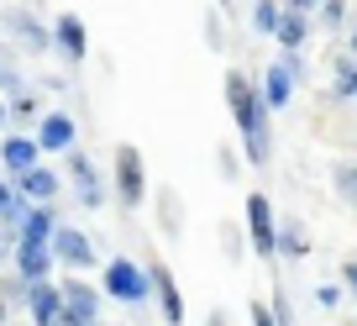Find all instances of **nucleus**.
I'll return each instance as SVG.
<instances>
[{
    "label": "nucleus",
    "instance_id": "nucleus-1",
    "mask_svg": "<svg viewBox=\"0 0 357 326\" xmlns=\"http://www.w3.org/2000/svg\"><path fill=\"white\" fill-rule=\"evenodd\" d=\"M226 111H231L236 132H242L247 163H257V169H263L268 158H273V126H268V105H263V95H257V84L242 74V68H231V74H226Z\"/></svg>",
    "mask_w": 357,
    "mask_h": 326
},
{
    "label": "nucleus",
    "instance_id": "nucleus-2",
    "mask_svg": "<svg viewBox=\"0 0 357 326\" xmlns=\"http://www.w3.org/2000/svg\"><path fill=\"white\" fill-rule=\"evenodd\" d=\"M111 195L121 211H142L147 200V163H142V147L132 142H116L111 153Z\"/></svg>",
    "mask_w": 357,
    "mask_h": 326
},
{
    "label": "nucleus",
    "instance_id": "nucleus-3",
    "mask_svg": "<svg viewBox=\"0 0 357 326\" xmlns=\"http://www.w3.org/2000/svg\"><path fill=\"white\" fill-rule=\"evenodd\" d=\"M58 300H63V311H58L53 326H95V321H100V300H105V295L95 290V284H84V279L68 274V279L58 284Z\"/></svg>",
    "mask_w": 357,
    "mask_h": 326
},
{
    "label": "nucleus",
    "instance_id": "nucleus-4",
    "mask_svg": "<svg viewBox=\"0 0 357 326\" xmlns=\"http://www.w3.org/2000/svg\"><path fill=\"white\" fill-rule=\"evenodd\" d=\"M47 253H53L58 269H74V274H84V269H95V263H100L95 242H89L79 226H68V221H58V226H53V237H47Z\"/></svg>",
    "mask_w": 357,
    "mask_h": 326
},
{
    "label": "nucleus",
    "instance_id": "nucleus-5",
    "mask_svg": "<svg viewBox=\"0 0 357 326\" xmlns=\"http://www.w3.org/2000/svg\"><path fill=\"white\" fill-rule=\"evenodd\" d=\"M100 295H111L116 305H142V300H147V274H142V263L111 258V263L100 269Z\"/></svg>",
    "mask_w": 357,
    "mask_h": 326
},
{
    "label": "nucleus",
    "instance_id": "nucleus-6",
    "mask_svg": "<svg viewBox=\"0 0 357 326\" xmlns=\"http://www.w3.org/2000/svg\"><path fill=\"white\" fill-rule=\"evenodd\" d=\"M0 27H6V32H11V47H16V58H43L47 47H53V37H47V27L37 22L32 11H26V6H6V11H0Z\"/></svg>",
    "mask_w": 357,
    "mask_h": 326
},
{
    "label": "nucleus",
    "instance_id": "nucleus-7",
    "mask_svg": "<svg viewBox=\"0 0 357 326\" xmlns=\"http://www.w3.org/2000/svg\"><path fill=\"white\" fill-rule=\"evenodd\" d=\"M63 169H68V190H74V200L84 205V211H100V205H105V184H100L95 158H89L84 147H68V153H63Z\"/></svg>",
    "mask_w": 357,
    "mask_h": 326
},
{
    "label": "nucleus",
    "instance_id": "nucleus-8",
    "mask_svg": "<svg viewBox=\"0 0 357 326\" xmlns=\"http://www.w3.org/2000/svg\"><path fill=\"white\" fill-rule=\"evenodd\" d=\"M142 274H147V295L158 300L163 321H168V326H184V295H178V279H174V269H168V263L153 253V263H147Z\"/></svg>",
    "mask_w": 357,
    "mask_h": 326
},
{
    "label": "nucleus",
    "instance_id": "nucleus-9",
    "mask_svg": "<svg viewBox=\"0 0 357 326\" xmlns=\"http://www.w3.org/2000/svg\"><path fill=\"white\" fill-rule=\"evenodd\" d=\"M247 237H252V253L257 258H273V242H279V216H273V200L268 195H247Z\"/></svg>",
    "mask_w": 357,
    "mask_h": 326
},
{
    "label": "nucleus",
    "instance_id": "nucleus-10",
    "mask_svg": "<svg viewBox=\"0 0 357 326\" xmlns=\"http://www.w3.org/2000/svg\"><path fill=\"white\" fill-rule=\"evenodd\" d=\"M47 37H53V47L63 53V64H68V68H79V64L89 58V32H84V16L58 11V16H53V27H47Z\"/></svg>",
    "mask_w": 357,
    "mask_h": 326
},
{
    "label": "nucleus",
    "instance_id": "nucleus-11",
    "mask_svg": "<svg viewBox=\"0 0 357 326\" xmlns=\"http://www.w3.org/2000/svg\"><path fill=\"white\" fill-rule=\"evenodd\" d=\"M11 184H16V200H22V205H53L58 195H63V174L47 169V163L26 169L22 179H11Z\"/></svg>",
    "mask_w": 357,
    "mask_h": 326
},
{
    "label": "nucleus",
    "instance_id": "nucleus-12",
    "mask_svg": "<svg viewBox=\"0 0 357 326\" xmlns=\"http://www.w3.org/2000/svg\"><path fill=\"white\" fill-rule=\"evenodd\" d=\"M32 142H37V153H58V158H63L68 147L79 142V121H74L68 111H53V116H43V121H37Z\"/></svg>",
    "mask_w": 357,
    "mask_h": 326
},
{
    "label": "nucleus",
    "instance_id": "nucleus-13",
    "mask_svg": "<svg viewBox=\"0 0 357 326\" xmlns=\"http://www.w3.org/2000/svg\"><path fill=\"white\" fill-rule=\"evenodd\" d=\"M37 163H43V153H37L32 132H11L0 142V169H6V179H22V174L37 169Z\"/></svg>",
    "mask_w": 357,
    "mask_h": 326
},
{
    "label": "nucleus",
    "instance_id": "nucleus-14",
    "mask_svg": "<svg viewBox=\"0 0 357 326\" xmlns=\"http://www.w3.org/2000/svg\"><path fill=\"white\" fill-rule=\"evenodd\" d=\"M58 226L53 205H22V226H16V248H47V237Z\"/></svg>",
    "mask_w": 357,
    "mask_h": 326
},
{
    "label": "nucleus",
    "instance_id": "nucleus-15",
    "mask_svg": "<svg viewBox=\"0 0 357 326\" xmlns=\"http://www.w3.org/2000/svg\"><path fill=\"white\" fill-rule=\"evenodd\" d=\"M26 326H53L58 311H63V300H58V284L43 279V284H26Z\"/></svg>",
    "mask_w": 357,
    "mask_h": 326
},
{
    "label": "nucleus",
    "instance_id": "nucleus-16",
    "mask_svg": "<svg viewBox=\"0 0 357 326\" xmlns=\"http://www.w3.org/2000/svg\"><path fill=\"white\" fill-rule=\"evenodd\" d=\"M257 95H263L268 116L284 111V105L294 101V79H289V68H284V64H268V74H263V84H257Z\"/></svg>",
    "mask_w": 357,
    "mask_h": 326
},
{
    "label": "nucleus",
    "instance_id": "nucleus-17",
    "mask_svg": "<svg viewBox=\"0 0 357 326\" xmlns=\"http://www.w3.org/2000/svg\"><path fill=\"white\" fill-rule=\"evenodd\" d=\"M153 205H158V232H163V237H178V232H184V200H178L174 184H158V190H153Z\"/></svg>",
    "mask_w": 357,
    "mask_h": 326
},
{
    "label": "nucleus",
    "instance_id": "nucleus-18",
    "mask_svg": "<svg viewBox=\"0 0 357 326\" xmlns=\"http://www.w3.org/2000/svg\"><path fill=\"white\" fill-rule=\"evenodd\" d=\"M53 253L47 248H16V279L22 284H43V279H53Z\"/></svg>",
    "mask_w": 357,
    "mask_h": 326
},
{
    "label": "nucleus",
    "instance_id": "nucleus-19",
    "mask_svg": "<svg viewBox=\"0 0 357 326\" xmlns=\"http://www.w3.org/2000/svg\"><path fill=\"white\" fill-rule=\"evenodd\" d=\"M273 37H279L284 53H300V47L310 43V16H300V11H289V6H284V11H279V27H273Z\"/></svg>",
    "mask_w": 357,
    "mask_h": 326
},
{
    "label": "nucleus",
    "instance_id": "nucleus-20",
    "mask_svg": "<svg viewBox=\"0 0 357 326\" xmlns=\"http://www.w3.org/2000/svg\"><path fill=\"white\" fill-rule=\"evenodd\" d=\"M310 253V237H305L300 221H279V242H273V258H294L300 263Z\"/></svg>",
    "mask_w": 357,
    "mask_h": 326
},
{
    "label": "nucleus",
    "instance_id": "nucleus-21",
    "mask_svg": "<svg viewBox=\"0 0 357 326\" xmlns=\"http://www.w3.org/2000/svg\"><path fill=\"white\" fill-rule=\"evenodd\" d=\"M26 84H22V68H16V47L11 43H0V95L11 101V95H22Z\"/></svg>",
    "mask_w": 357,
    "mask_h": 326
},
{
    "label": "nucleus",
    "instance_id": "nucleus-22",
    "mask_svg": "<svg viewBox=\"0 0 357 326\" xmlns=\"http://www.w3.org/2000/svg\"><path fill=\"white\" fill-rule=\"evenodd\" d=\"M279 0H257L252 6V32H263V37H273V27H279Z\"/></svg>",
    "mask_w": 357,
    "mask_h": 326
},
{
    "label": "nucleus",
    "instance_id": "nucleus-23",
    "mask_svg": "<svg viewBox=\"0 0 357 326\" xmlns=\"http://www.w3.org/2000/svg\"><path fill=\"white\" fill-rule=\"evenodd\" d=\"M6 116H11V121H32V116H37V95L32 90L11 95V101H6Z\"/></svg>",
    "mask_w": 357,
    "mask_h": 326
},
{
    "label": "nucleus",
    "instance_id": "nucleus-24",
    "mask_svg": "<svg viewBox=\"0 0 357 326\" xmlns=\"http://www.w3.org/2000/svg\"><path fill=\"white\" fill-rule=\"evenodd\" d=\"M336 190L347 195V205H357V163H336Z\"/></svg>",
    "mask_w": 357,
    "mask_h": 326
},
{
    "label": "nucleus",
    "instance_id": "nucleus-25",
    "mask_svg": "<svg viewBox=\"0 0 357 326\" xmlns=\"http://www.w3.org/2000/svg\"><path fill=\"white\" fill-rule=\"evenodd\" d=\"M268 316H273V326H294V305H289V295H284V290H273Z\"/></svg>",
    "mask_w": 357,
    "mask_h": 326
},
{
    "label": "nucleus",
    "instance_id": "nucleus-26",
    "mask_svg": "<svg viewBox=\"0 0 357 326\" xmlns=\"http://www.w3.org/2000/svg\"><path fill=\"white\" fill-rule=\"evenodd\" d=\"M11 216H22V200H16L11 179H0V221H11Z\"/></svg>",
    "mask_w": 357,
    "mask_h": 326
},
{
    "label": "nucleus",
    "instance_id": "nucleus-27",
    "mask_svg": "<svg viewBox=\"0 0 357 326\" xmlns=\"http://www.w3.org/2000/svg\"><path fill=\"white\" fill-rule=\"evenodd\" d=\"M342 16H347V0H326V6H321V22L326 27H342Z\"/></svg>",
    "mask_w": 357,
    "mask_h": 326
},
{
    "label": "nucleus",
    "instance_id": "nucleus-28",
    "mask_svg": "<svg viewBox=\"0 0 357 326\" xmlns=\"http://www.w3.org/2000/svg\"><path fill=\"white\" fill-rule=\"evenodd\" d=\"M315 305H321V311H336V305H342V290H336V284H321V290H315Z\"/></svg>",
    "mask_w": 357,
    "mask_h": 326
},
{
    "label": "nucleus",
    "instance_id": "nucleus-29",
    "mask_svg": "<svg viewBox=\"0 0 357 326\" xmlns=\"http://www.w3.org/2000/svg\"><path fill=\"white\" fill-rule=\"evenodd\" d=\"M247 316H252V326H273V316H268V305H263V300L247 305Z\"/></svg>",
    "mask_w": 357,
    "mask_h": 326
},
{
    "label": "nucleus",
    "instance_id": "nucleus-30",
    "mask_svg": "<svg viewBox=\"0 0 357 326\" xmlns=\"http://www.w3.org/2000/svg\"><path fill=\"white\" fill-rule=\"evenodd\" d=\"M236 174H242V169H236V158H231V147H221V179H236Z\"/></svg>",
    "mask_w": 357,
    "mask_h": 326
},
{
    "label": "nucleus",
    "instance_id": "nucleus-31",
    "mask_svg": "<svg viewBox=\"0 0 357 326\" xmlns=\"http://www.w3.org/2000/svg\"><path fill=\"white\" fill-rule=\"evenodd\" d=\"M326 0H289V11H300V16H310V11H321Z\"/></svg>",
    "mask_w": 357,
    "mask_h": 326
},
{
    "label": "nucleus",
    "instance_id": "nucleus-32",
    "mask_svg": "<svg viewBox=\"0 0 357 326\" xmlns=\"http://www.w3.org/2000/svg\"><path fill=\"white\" fill-rule=\"evenodd\" d=\"M205 326H231V316H226V311H211V316H205Z\"/></svg>",
    "mask_w": 357,
    "mask_h": 326
},
{
    "label": "nucleus",
    "instance_id": "nucleus-33",
    "mask_svg": "<svg viewBox=\"0 0 357 326\" xmlns=\"http://www.w3.org/2000/svg\"><path fill=\"white\" fill-rule=\"evenodd\" d=\"M342 279L352 284V295H357V258H352V263H347V269H342Z\"/></svg>",
    "mask_w": 357,
    "mask_h": 326
},
{
    "label": "nucleus",
    "instance_id": "nucleus-34",
    "mask_svg": "<svg viewBox=\"0 0 357 326\" xmlns=\"http://www.w3.org/2000/svg\"><path fill=\"white\" fill-rule=\"evenodd\" d=\"M347 84H352V95H357V64H347Z\"/></svg>",
    "mask_w": 357,
    "mask_h": 326
},
{
    "label": "nucleus",
    "instance_id": "nucleus-35",
    "mask_svg": "<svg viewBox=\"0 0 357 326\" xmlns=\"http://www.w3.org/2000/svg\"><path fill=\"white\" fill-rule=\"evenodd\" d=\"M6 316H11V305H6V300H0V326H6Z\"/></svg>",
    "mask_w": 357,
    "mask_h": 326
},
{
    "label": "nucleus",
    "instance_id": "nucleus-36",
    "mask_svg": "<svg viewBox=\"0 0 357 326\" xmlns=\"http://www.w3.org/2000/svg\"><path fill=\"white\" fill-rule=\"evenodd\" d=\"M6 121H11V116H6V101H0V126H6Z\"/></svg>",
    "mask_w": 357,
    "mask_h": 326
},
{
    "label": "nucleus",
    "instance_id": "nucleus-37",
    "mask_svg": "<svg viewBox=\"0 0 357 326\" xmlns=\"http://www.w3.org/2000/svg\"><path fill=\"white\" fill-rule=\"evenodd\" d=\"M6 258H11V253H6V248H0V263H6Z\"/></svg>",
    "mask_w": 357,
    "mask_h": 326
},
{
    "label": "nucleus",
    "instance_id": "nucleus-38",
    "mask_svg": "<svg viewBox=\"0 0 357 326\" xmlns=\"http://www.w3.org/2000/svg\"><path fill=\"white\" fill-rule=\"evenodd\" d=\"M352 53H357V32H352Z\"/></svg>",
    "mask_w": 357,
    "mask_h": 326
},
{
    "label": "nucleus",
    "instance_id": "nucleus-39",
    "mask_svg": "<svg viewBox=\"0 0 357 326\" xmlns=\"http://www.w3.org/2000/svg\"><path fill=\"white\" fill-rule=\"evenodd\" d=\"M95 326H105V321H95Z\"/></svg>",
    "mask_w": 357,
    "mask_h": 326
},
{
    "label": "nucleus",
    "instance_id": "nucleus-40",
    "mask_svg": "<svg viewBox=\"0 0 357 326\" xmlns=\"http://www.w3.org/2000/svg\"><path fill=\"white\" fill-rule=\"evenodd\" d=\"M26 6H32V0H26Z\"/></svg>",
    "mask_w": 357,
    "mask_h": 326
}]
</instances>
